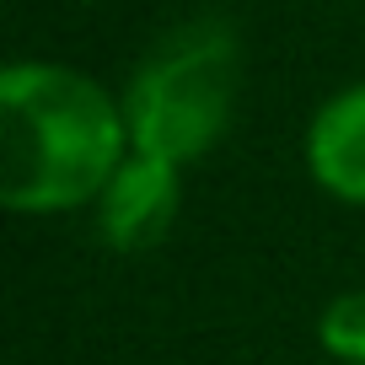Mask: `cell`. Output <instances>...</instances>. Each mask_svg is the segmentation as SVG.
I'll return each instance as SVG.
<instances>
[{
  "label": "cell",
  "mask_w": 365,
  "mask_h": 365,
  "mask_svg": "<svg viewBox=\"0 0 365 365\" xmlns=\"http://www.w3.org/2000/svg\"><path fill=\"white\" fill-rule=\"evenodd\" d=\"M124 97L59 59H11L0 70V205L48 220L97 205L129 156Z\"/></svg>",
  "instance_id": "1"
},
{
  "label": "cell",
  "mask_w": 365,
  "mask_h": 365,
  "mask_svg": "<svg viewBox=\"0 0 365 365\" xmlns=\"http://www.w3.org/2000/svg\"><path fill=\"white\" fill-rule=\"evenodd\" d=\"M129 145L194 167L226 140L242 97V38L226 22H188L145 48L124 81Z\"/></svg>",
  "instance_id": "2"
},
{
  "label": "cell",
  "mask_w": 365,
  "mask_h": 365,
  "mask_svg": "<svg viewBox=\"0 0 365 365\" xmlns=\"http://www.w3.org/2000/svg\"><path fill=\"white\" fill-rule=\"evenodd\" d=\"M178 205H182V167L129 150L108 178V188L97 194L91 215H97V237L108 247L135 258V252L161 247V237L178 226Z\"/></svg>",
  "instance_id": "3"
},
{
  "label": "cell",
  "mask_w": 365,
  "mask_h": 365,
  "mask_svg": "<svg viewBox=\"0 0 365 365\" xmlns=\"http://www.w3.org/2000/svg\"><path fill=\"white\" fill-rule=\"evenodd\" d=\"M301 161L328 199L365 210V81H349L317 103V113L307 118Z\"/></svg>",
  "instance_id": "4"
},
{
  "label": "cell",
  "mask_w": 365,
  "mask_h": 365,
  "mask_svg": "<svg viewBox=\"0 0 365 365\" xmlns=\"http://www.w3.org/2000/svg\"><path fill=\"white\" fill-rule=\"evenodd\" d=\"M317 344L339 365H365V285L339 290L317 317Z\"/></svg>",
  "instance_id": "5"
}]
</instances>
